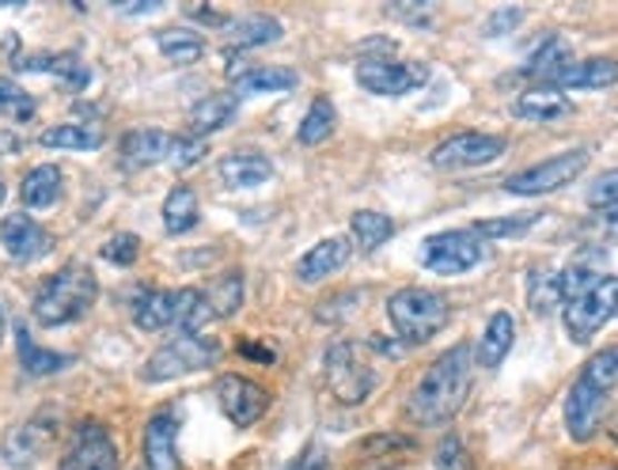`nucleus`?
Instances as JSON below:
<instances>
[{
	"instance_id": "obj_11",
	"label": "nucleus",
	"mask_w": 618,
	"mask_h": 470,
	"mask_svg": "<svg viewBox=\"0 0 618 470\" xmlns=\"http://www.w3.org/2000/svg\"><path fill=\"white\" fill-rule=\"evenodd\" d=\"M505 149H509L505 137L467 129V133H456V137H448V141H440L429 160L437 171H470V168H486V163L501 160Z\"/></svg>"
},
{
	"instance_id": "obj_25",
	"label": "nucleus",
	"mask_w": 618,
	"mask_h": 470,
	"mask_svg": "<svg viewBox=\"0 0 618 470\" xmlns=\"http://www.w3.org/2000/svg\"><path fill=\"white\" fill-rule=\"evenodd\" d=\"M285 27L281 20L266 12H251V16H239V20L228 23V46L232 50H255V46H273L281 42Z\"/></svg>"
},
{
	"instance_id": "obj_26",
	"label": "nucleus",
	"mask_w": 618,
	"mask_h": 470,
	"mask_svg": "<svg viewBox=\"0 0 618 470\" xmlns=\"http://www.w3.org/2000/svg\"><path fill=\"white\" fill-rule=\"evenodd\" d=\"M20 72H50V77L64 80L72 91L88 88V69L77 53H39V58H16Z\"/></svg>"
},
{
	"instance_id": "obj_19",
	"label": "nucleus",
	"mask_w": 618,
	"mask_h": 470,
	"mask_svg": "<svg viewBox=\"0 0 618 470\" xmlns=\"http://www.w3.org/2000/svg\"><path fill=\"white\" fill-rule=\"evenodd\" d=\"M558 88L566 91H604L618 84V61L615 58H585V61H569L566 69L555 77Z\"/></svg>"
},
{
	"instance_id": "obj_10",
	"label": "nucleus",
	"mask_w": 618,
	"mask_h": 470,
	"mask_svg": "<svg viewBox=\"0 0 618 470\" xmlns=\"http://www.w3.org/2000/svg\"><path fill=\"white\" fill-rule=\"evenodd\" d=\"M429 80V64L426 61H395V58H365L357 64V84L372 96L399 99L418 91Z\"/></svg>"
},
{
	"instance_id": "obj_31",
	"label": "nucleus",
	"mask_w": 618,
	"mask_h": 470,
	"mask_svg": "<svg viewBox=\"0 0 618 470\" xmlns=\"http://www.w3.org/2000/svg\"><path fill=\"white\" fill-rule=\"evenodd\" d=\"M156 50L171 64H193L206 53V39L198 31H190V27H168V31L156 34Z\"/></svg>"
},
{
	"instance_id": "obj_18",
	"label": "nucleus",
	"mask_w": 618,
	"mask_h": 470,
	"mask_svg": "<svg viewBox=\"0 0 618 470\" xmlns=\"http://www.w3.org/2000/svg\"><path fill=\"white\" fill-rule=\"evenodd\" d=\"M349 254H353V243H349L346 236L322 239V243H316V247H311V251L297 262V281H300V284H316V281H322V278H330V273H338L341 266L349 262Z\"/></svg>"
},
{
	"instance_id": "obj_14",
	"label": "nucleus",
	"mask_w": 618,
	"mask_h": 470,
	"mask_svg": "<svg viewBox=\"0 0 618 470\" xmlns=\"http://www.w3.org/2000/svg\"><path fill=\"white\" fill-rule=\"evenodd\" d=\"M217 402L236 429H251L266 413V407H270V394H266L262 383L247 380V376H239V372H228L217 380Z\"/></svg>"
},
{
	"instance_id": "obj_16",
	"label": "nucleus",
	"mask_w": 618,
	"mask_h": 470,
	"mask_svg": "<svg viewBox=\"0 0 618 470\" xmlns=\"http://www.w3.org/2000/svg\"><path fill=\"white\" fill-rule=\"evenodd\" d=\"M0 243H4V251L12 254L16 262H34V258H42L46 251H50L53 239L27 213H8L4 220H0Z\"/></svg>"
},
{
	"instance_id": "obj_43",
	"label": "nucleus",
	"mask_w": 618,
	"mask_h": 470,
	"mask_svg": "<svg viewBox=\"0 0 618 470\" xmlns=\"http://www.w3.org/2000/svg\"><path fill=\"white\" fill-rule=\"evenodd\" d=\"M437 470H470V456L459 437H445L437 448Z\"/></svg>"
},
{
	"instance_id": "obj_1",
	"label": "nucleus",
	"mask_w": 618,
	"mask_h": 470,
	"mask_svg": "<svg viewBox=\"0 0 618 470\" xmlns=\"http://www.w3.org/2000/svg\"><path fill=\"white\" fill-rule=\"evenodd\" d=\"M470 380H475V349L467 342L445 349V353L426 368L418 387L410 391V402H406L410 421L426 429L448 426V421L464 410V402L470 394Z\"/></svg>"
},
{
	"instance_id": "obj_28",
	"label": "nucleus",
	"mask_w": 618,
	"mask_h": 470,
	"mask_svg": "<svg viewBox=\"0 0 618 470\" xmlns=\"http://www.w3.org/2000/svg\"><path fill=\"white\" fill-rule=\"evenodd\" d=\"M133 322L141 330H168L175 327V292L168 289H144L133 300Z\"/></svg>"
},
{
	"instance_id": "obj_34",
	"label": "nucleus",
	"mask_w": 618,
	"mask_h": 470,
	"mask_svg": "<svg viewBox=\"0 0 618 470\" xmlns=\"http://www.w3.org/2000/svg\"><path fill=\"white\" fill-rule=\"evenodd\" d=\"M213 322V311L206 303L201 289H175V327L182 334H201V327Z\"/></svg>"
},
{
	"instance_id": "obj_50",
	"label": "nucleus",
	"mask_w": 618,
	"mask_h": 470,
	"mask_svg": "<svg viewBox=\"0 0 618 470\" xmlns=\"http://www.w3.org/2000/svg\"><path fill=\"white\" fill-rule=\"evenodd\" d=\"M615 440H618V429H615Z\"/></svg>"
},
{
	"instance_id": "obj_38",
	"label": "nucleus",
	"mask_w": 618,
	"mask_h": 470,
	"mask_svg": "<svg viewBox=\"0 0 618 470\" xmlns=\"http://www.w3.org/2000/svg\"><path fill=\"white\" fill-rule=\"evenodd\" d=\"M558 303H566L561 300L558 270H531L528 273V308L535 311V316H550Z\"/></svg>"
},
{
	"instance_id": "obj_42",
	"label": "nucleus",
	"mask_w": 618,
	"mask_h": 470,
	"mask_svg": "<svg viewBox=\"0 0 618 470\" xmlns=\"http://www.w3.org/2000/svg\"><path fill=\"white\" fill-rule=\"evenodd\" d=\"M588 206L592 209H615L618 206V168L604 171L592 187H588Z\"/></svg>"
},
{
	"instance_id": "obj_47",
	"label": "nucleus",
	"mask_w": 618,
	"mask_h": 470,
	"mask_svg": "<svg viewBox=\"0 0 618 470\" xmlns=\"http://www.w3.org/2000/svg\"><path fill=\"white\" fill-rule=\"evenodd\" d=\"M243 353L247 357H258V361H262V357H266V361H273V353L266 346H243Z\"/></svg>"
},
{
	"instance_id": "obj_24",
	"label": "nucleus",
	"mask_w": 618,
	"mask_h": 470,
	"mask_svg": "<svg viewBox=\"0 0 618 470\" xmlns=\"http://www.w3.org/2000/svg\"><path fill=\"white\" fill-rule=\"evenodd\" d=\"M512 342H516V319L509 316V311H494L490 322H486V330H482V338H478L475 361L482 368L505 364V357H509Z\"/></svg>"
},
{
	"instance_id": "obj_21",
	"label": "nucleus",
	"mask_w": 618,
	"mask_h": 470,
	"mask_svg": "<svg viewBox=\"0 0 618 470\" xmlns=\"http://www.w3.org/2000/svg\"><path fill=\"white\" fill-rule=\"evenodd\" d=\"M297 88V72L281 69V64H255V69H243L232 77V96H281V91Z\"/></svg>"
},
{
	"instance_id": "obj_6",
	"label": "nucleus",
	"mask_w": 618,
	"mask_h": 470,
	"mask_svg": "<svg viewBox=\"0 0 618 470\" xmlns=\"http://www.w3.org/2000/svg\"><path fill=\"white\" fill-rule=\"evenodd\" d=\"M209 364H217V346L201 334H179V338H171V342H163L149 361H144L141 380L171 383V380H182V376L206 372Z\"/></svg>"
},
{
	"instance_id": "obj_33",
	"label": "nucleus",
	"mask_w": 618,
	"mask_h": 470,
	"mask_svg": "<svg viewBox=\"0 0 618 470\" xmlns=\"http://www.w3.org/2000/svg\"><path fill=\"white\" fill-rule=\"evenodd\" d=\"M569 64V46H566V39H547L539 46V50L531 53L528 58V64H524L520 69V77H531V80H550V84H555V77L561 69H566Z\"/></svg>"
},
{
	"instance_id": "obj_5",
	"label": "nucleus",
	"mask_w": 618,
	"mask_h": 470,
	"mask_svg": "<svg viewBox=\"0 0 618 470\" xmlns=\"http://www.w3.org/2000/svg\"><path fill=\"white\" fill-rule=\"evenodd\" d=\"M322 376H327L330 394L341 407H361L368 394L376 391V368L368 361L365 346L357 342H335L327 349L322 361Z\"/></svg>"
},
{
	"instance_id": "obj_27",
	"label": "nucleus",
	"mask_w": 618,
	"mask_h": 470,
	"mask_svg": "<svg viewBox=\"0 0 618 470\" xmlns=\"http://www.w3.org/2000/svg\"><path fill=\"white\" fill-rule=\"evenodd\" d=\"M61 168H53V163H39V168H31L23 174V187H20V198L27 209H50L61 201Z\"/></svg>"
},
{
	"instance_id": "obj_2",
	"label": "nucleus",
	"mask_w": 618,
	"mask_h": 470,
	"mask_svg": "<svg viewBox=\"0 0 618 470\" xmlns=\"http://www.w3.org/2000/svg\"><path fill=\"white\" fill-rule=\"evenodd\" d=\"M615 387H618V346H607L596 357H588L566 394V432L577 444H588L599 432V426H604V410L611 402Z\"/></svg>"
},
{
	"instance_id": "obj_37",
	"label": "nucleus",
	"mask_w": 618,
	"mask_h": 470,
	"mask_svg": "<svg viewBox=\"0 0 618 470\" xmlns=\"http://www.w3.org/2000/svg\"><path fill=\"white\" fill-rule=\"evenodd\" d=\"M206 303L209 311H213V319H228L239 311V303H243V278L232 270V273H220V278L206 289Z\"/></svg>"
},
{
	"instance_id": "obj_4",
	"label": "nucleus",
	"mask_w": 618,
	"mask_h": 470,
	"mask_svg": "<svg viewBox=\"0 0 618 470\" xmlns=\"http://www.w3.org/2000/svg\"><path fill=\"white\" fill-rule=\"evenodd\" d=\"M387 319H391L395 334H399L406 346H421L448 327L451 303L440 297V292L410 284V289H399L387 300Z\"/></svg>"
},
{
	"instance_id": "obj_35",
	"label": "nucleus",
	"mask_w": 618,
	"mask_h": 470,
	"mask_svg": "<svg viewBox=\"0 0 618 470\" xmlns=\"http://www.w3.org/2000/svg\"><path fill=\"white\" fill-rule=\"evenodd\" d=\"M335 129H338V110L330 99H311V107H308V114H303V122L297 129V137H300V144H322V141H330L335 137Z\"/></svg>"
},
{
	"instance_id": "obj_3",
	"label": "nucleus",
	"mask_w": 618,
	"mask_h": 470,
	"mask_svg": "<svg viewBox=\"0 0 618 470\" xmlns=\"http://www.w3.org/2000/svg\"><path fill=\"white\" fill-rule=\"evenodd\" d=\"M96 297H99V281L91 273V266L69 262L39 284L31 311L39 319V327H69V322L88 316Z\"/></svg>"
},
{
	"instance_id": "obj_45",
	"label": "nucleus",
	"mask_w": 618,
	"mask_h": 470,
	"mask_svg": "<svg viewBox=\"0 0 618 470\" xmlns=\"http://www.w3.org/2000/svg\"><path fill=\"white\" fill-rule=\"evenodd\" d=\"M201 160H206V141H198V137H179V141H175L171 163L179 171H187V168H193V163H201Z\"/></svg>"
},
{
	"instance_id": "obj_7",
	"label": "nucleus",
	"mask_w": 618,
	"mask_h": 470,
	"mask_svg": "<svg viewBox=\"0 0 618 470\" xmlns=\"http://www.w3.org/2000/svg\"><path fill=\"white\" fill-rule=\"evenodd\" d=\"M561 319H566V334L577 346H588L607 322L618 319V278L596 281L588 292L561 303Z\"/></svg>"
},
{
	"instance_id": "obj_32",
	"label": "nucleus",
	"mask_w": 618,
	"mask_h": 470,
	"mask_svg": "<svg viewBox=\"0 0 618 470\" xmlns=\"http://www.w3.org/2000/svg\"><path fill=\"white\" fill-rule=\"evenodd\" d=\"M349 232L361 243V251H380L387 239L395 236V220L387 213H376V209H357L349 217Z\"/></svg>"
},
{
	"instance_id": "obj_8",
	"label": "nucleus",
	"mask_w": 618,
	"mask_h": 470,
	"mask_svg": "<svg viewBox=\"0 0 618 470\" xmlns=\"http://www.w3.org/2000/svg\"><path fill=\"white\" fill-rule=\"evenodd\" d=\"M588 149H569L561 156H550V160L535 163L528 171H516L512 179H505V190L516 193V198H539V193H555L569 182H577L588 168Z\"/></svg>"
},
{
	"instance_id": "obj_40",
	"label": "nucleus",
	"mask_w": 618,
	"mask_h": 470,
	"mask_svg": "<svg viewBox=\"0 0 618 470\" xmlns=\"http://www.w3.org/2000/svg\"><path fill=\"white\" fill-rule=\"evenodd\" d=\"M542 213H524V217H497V220H478L470 232L478 239H512V236H524L528 228L539 224Z\"/></svg>"
},
{
	"instance_id": "obj_44",
	"label": "nucleus",
	"mask_w": 618,
	"mask_h": 470,
	"mask_svg": "<svg viewBox=\"0 0 618 470\" xmlns=\"http://www.w3.org/2000/svg\"><path fill=\"white\" fill-rule=\"evenodd\" d=\"M524 8H497V12L490 16V20L482 23V34L486 39H497V34H509V31H516V27L524 23Z\"/></svg>"
},
{
	"instance_id": "obj_46",
	"label": "nucleus",
	"mask_w": 618,
	"mask_h": 470,
	"mask_svg": "<svg viewBox=\"0 0 618 470\" xmlns=\"http://www.w3.org/2000/svg\"><path fill=\"white\" fill-rule=\"evenodd\" d=\"M23 149V141L16 133H0V156H16Z\"/></svg>"
},
{
	"instance_id": "obj_36",
	"label": "nucleus",
	"mask_w": 618,
	"mask_h": 470,
	"mask_svg": "<svg viewBox=\"0 0 618 470\" xmlns=\"http://www.w3.org/2000/svg\"><path fill=\"white\" fill-rule=\"evenodd\" d=\"M193 224H198V193L190 187H175L168 193V201H163V228H168L171 236H182V232H190Z\"/></svg>"
},
{
	"instance_id": "obj_29",
	"label": "nucleus",
	"mask_w": 618,
	"mask_h": 470,
	"mask_svg": "<svg viewBox=\"0 0 618 470\" xmlns=\"http://www.w3.org/2000/svg\"><path fill=\"white\" fill-rule=\"evenodd\" d=\"M42 149H53V152H96L99 144H103V133L91 126H80V122H61V126H50L46 133L39 137Z\"/></svg>"
},
{
	"instance_id": "obj_48",
	"label": "nucleus",
	"mask_w": 618,
	"mask_h": 470,
	"mask_svg": "<svg viewBox=\"0 0 618 470\" xmlns=\"http://www.w3.org/2000/svg\"><path fill=\"white\" fill-rule=\"evenodd\" d=\"M156 8H160V4H126L122 12H129V16H144V12H156Z\"/></svg>"
},
{
	"instance_id": "obj_49",
	"label": "nucleus",
	"mask_w": 618,
	"mask_h": 470,
	"mask_svg": "<svg viewBox=\"0 0 618 470\" xmlns=\"http://www.w3.org/2000/svg\"><path fill=\"white\" fill-rule=\"evenodd\" d=\"M0 201H4V179H0Z\"/></svg>"
},
{
	"instance_id": "obj_12",
	"label": "nucleus",
	"mask_w": 618,
	"mask_h": 470,
	"mask_svg": "<svg viewBox=\"0 0 618 470\" xmlns=\"http://www.w3.org/2000/svg\"><path fill=\"white\" fill-rule=\"evenodd\" d=\"M118 467H122V456H118L110 429L103 421H80L72 429V440L64 448L58 470H118Z\"/></svg>"
},
{
	"instance_id": "obj_30",
	"label": "nucleus",
	"mask_w": 618,
	"mask_h": 470,
	"mask_svg": "<svg viewBox=\"0 0 618 470\" xmlns=\"http://www.w3.org/2000/svg\"><path fill=\"white\" fill-rule=\"evenodd\" d=\"M16 349H20V364L27 376H53V372H64V368L72 364V357L34 346V338L27 334V327H16Z\"/></svg>"
},
{
	"instance_id": "obj_41",
	"label": "nucleus",
	"mask_w": 618,
	"mask_h": 470,
	"mask_svg": "<svg viewBox=\"0 0 618 470\" xmlns=\"http://www.w3.org/2000/svg\"><path fill=\"white\" fill-rule=\"evenodd\" d=\"M137 254H141V239L129 236V232L110 236L103 243V258H107V262H114V266H133Z\"/></svg>"
},
{
	"instance_id": "obj_15",
	"label": "nucleus",
	"mask_w": 618,
	"mask_h": 470,
	"mask_svg": "<svg viewBox=\"0 0 618 470\" xmlns=\"http://www.w3.org/2000/svg\"><path fill=\"white\" fill-rule=\"evenodd\" d=\"M179 407H160L144 426V467L182 470L179 459Z\"/></svg>"
},
{
	"instance_id": "obj_13",
	"label": "nucleus",
	"mask_w": 618,
	"mask_h": 470,
	"mask_svg": "<svg viewBox=\"0 0 618 470\" xmlns=\"http://www.w3.org/2000/svg\"><path fill=\"white\" fill-rule=\"evenodd\" d=\"M58 432H61L58 429V413H34V418L20 421V426H16L4 437V444H0V451H4V463L34 467L46 456V451L53 448Z\"/></svg>"
},
{
	"instance_id": "obj_51",
	"label": "nucleus",
	"mask_w": 618,
	"mask_h": 470,
	"mask_svg": "<svg viewBox=\"0 0 618 470\" xmlns=\"http://www.w3.org/2000/svg\"><path fill=\"white\" fill-rule=\"evenodd\" d=\"M607 470H611V467H607Z\"/></svg>"
},
{
	"instance_id": "obj_17",
	"label": "nucleus",
	"mask_w": 618,
	"mask_h": 470,
	"mask_svg": "<svg viewBox=\"0 0 618 470\" xmlns=\"http://www.w3.org/2000/svg\"><path fill=\"white\" fill-rule=\"evenodd\" d=\"M175 141L168 129H133V133L122 137V168L141 171V168H156V163L171 160Z\"/></svg>"
},
{
	"instance_id": "obj_39",
	"label": "nucleus",
	"mask_w": 618,
	"mask_h": 470,
	"mask_svg": "<svg viewBox=\"0 0 618 470\" xmlns=\"http://www.w3.org/2000/svg\"><path fill=\"white\" fill-rule=\"evenodd\" d=\"M34 110H39V103H34L31 91H23L16 80L0 77V118H8V122H31Z\"/></svg>"
},
{
	"instance_id": "obj_23",
	"label": "nucleus",
	"mask_w": 618,
	"mask_h": 470,
	"mask_svg": "<svg viewBox=\"0 0 618 470\" xmlns=\"http://www.w3.org/2000/svg\"><path fill=\"white\" fill-rule=\"evenodd\" d=\"M512 110H516V118H524V122H558V118L574 114V103H569L558 88L539 84V88L524 91Z\"/></svg>"
},
{
	"instance_id": "obj_22",
	"label": "nucleus",
	"mask_w": 618,
	"mask_h": 470,
	"mask_svg": "<svg viewBox=\"0 0 618 470\" xmlns=\"http://www.w3.org/2000/svg\"><path fill=\"white\" fill-rule=\"evenodd\" d=\"M236 110H239V99L232 96V91L206 96L201 103H193V110H190V137L206 141L209 133H220L225 126H232Z\"/></svg>"
},
{
	"instance_id": "obj_20",
	"label": "nucleus",
	"mask_w": 618,
	"mask_h": 470,
	"mask_svg": "<svg viewBox=\"0 0 618 470\" xmlns=\"http://www.w3.org/2000/svg\"><path fill=\"white\" fill-rule=\"evenodd\" d=\"M220 182L232 190H255L273 179V163L262 152H232L220 160Z\"/></svg>"
},
{
	"instance_id": "obj_9",
	"label": "nucleus",
	"mask_w": 618,
	"mask_h": 470,
	"mask_svg": "<svg viewBox=\"0 0 618 470\" xmlns=\"http://www.w3.org/2000/svg\"><path fill=\"white\" fill-rule=\"evenodd\" d=\"M482 258H486V243L475 232H464V228L429 236L426 247H421V262H426V270L440 273V278H456V273L475 270Z\"/></svg>"
}]
</instances>
